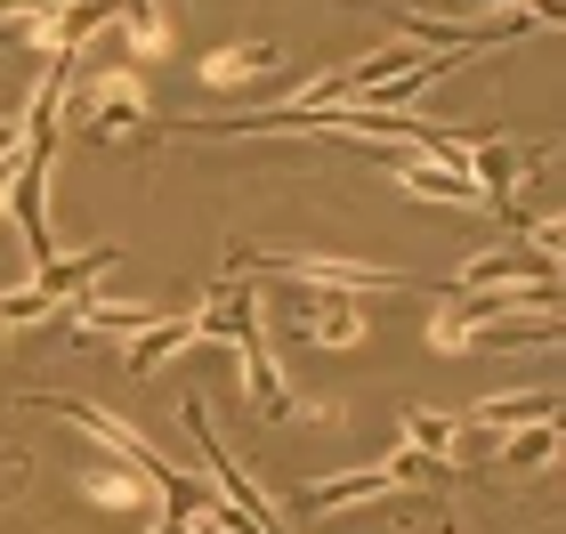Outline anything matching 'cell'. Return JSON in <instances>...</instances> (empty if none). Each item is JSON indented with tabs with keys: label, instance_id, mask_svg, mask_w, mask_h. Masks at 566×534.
Here are the masks:
<instances>
[{
	"label": "cell",
	"instance_id": "obj_1",
	"mask_svg": "<svg viewBox=\"0 0 566 534\" xmlns=\"http://www.w3.org/2000/svg\"><path fill=\"white\" fill-rule=\"evenodd\" d=\"M24 405H33V413H57V421H73V429H82L90 446H106V453H114L122 470L154 478V486H163V511H178V519H202V511H211V494L195 486V470L163 462V453H154V446L138 438V429H130V421L97 413V405H82V397H49V389H41V397H24Z\"/></svg>",
	"mask_w": 566,
	"mask_h": 534
},
{
	"label": "cell",
	"instance_id": "obj_2",
	"mask_svg": "<svg viewBox=\"0 0 566 534\" xmlns=\"http://www.w3.org/2000/svg\"><path fill=\"white\" fill-rule=\"evenodd\" d=\"M397 486H453V462L397 446L389 462H365V470H340V478H307V486L292 494V519L316 526V519H340V511H356V502H380Z\"/></svg>",
	"mask_w": 566,
	"mask_h": 534
},
{
	"label": "cell",
	"instance_id": "obj_3",
	"mask_svg": "<svg viewBox=\"0 0 566 534\" xmlns=\"http://www.w3.org/2000/svg\"><path fill=\"white\" fill-rule=\"evenodd\" d=\"M114 260H122V243H90L82 260H49V268H33L17 292H0V333H41V324L57 316L73 292H90L97 268H114Z\"/></svg>",
	"mask_w": 566,
	"mask_h": 534
},
{
	"label": "cell",
	"instance_id": "obj_4",
	"mask_svg": "<svg viewBox=\"0 0 566 534\" xmlns=\"http://www.w3.org/2000/svg\"><path fill=\"white\" fill-rule=\"evenodd\" d=\"M235 275H283V284H324V292H421L405 268H365V260H316V251H227Z\"/></svg>",
	"mask_w": 566,
	"mask_h": 534
},
{
	"label": "cell",
	"instance_id": "obj_5",
	"mask_svg": "<svg viewBox=\"0 0 566 534\" xmlns=\"http://www.w3.org/2000/svg\"><path fill=\"white\" fill-rule=\"evenodd\" d=\"M178 421L195 429V446H202V462H211V486H219V502L235 511V534H292L275 519V502L260 494V478H251L235 453L219 446V429H211V413H202V397H178Z\"/></svg>",
	"mask_w": 566,
	"mask_h": 534
},
{
	"label": "cell",
	"instance_id": "obj_6",
	"mask_svg": "<svg viewBox=\"0 0 566 534\" xmlns=\"http://www.w3.org/2000/svg\"><path fill=\"white\" fill-rule=\"evenodd\" d=\"M73 130L97 138V146L154 130V90H146V73H138V65H97L90 90H82V114H73Z\"/></svg>",
	"mask_w": 566,
	"mask_h": 534
},
{
	"label": "cell",
	"instance_id": "obj_7",
	"mask_svg": "<svg viewBox=\"0 0 566 534\" xmlns=\"http://www.w3.org/2000/svg\"><path fill=\"white\" fill-rule=\"evenodd\" d=\"M543 163H551V146H543V138H502V130H478L470 146H461V170L478 178L485 211H510V195H518V178H534Z\"/></svg>",
	"mask_w": 566,
	"mask_h": 534
},
{
	"label": "cell",
	"instance_id": "obj_8",
	"mask_svg": "<svg viewBox=\"0 0 566 534\" xmlns=\"http://www.w3.org/2000/svg\"><path fill=\"white\" fill-rule=\"evenodd\" d=\"M292 333L316 341V348H356V341H365V292L292 284Z\"/></svg>",
	"mask_w": 566,
	"mask_h": 534
},
{
	"label": "cell",
	"instance_id": "obj_9",
	"mask_svg": "<svg viewBox=\"0 0 566 534\" xmlns=\"http://www.w3.org/2000/svg\"><path fill=\"white\" fill-rule=\"evenodd\" d=\"M82 502H97L114 519H163V486L138 470H82Z\"/></svg>",
	"mask_w": 566,
	"mask_h": 534
},
{
	"label": "cell",
	"instance_id": "obj_10",
	"mask_svg": "<svg viewBox=\"0 0 566 534\" xmlns=\"http://www.w3.org/2000/svg\"><path fill=\"white\" fill-rule=\"evenodd\" d=\"M275 65H283L275 41H227V49H211V57L195 65V82L202 90H243V82H260V73H275Z\"/></svg>",
	"mask_w": 566,
	"mask_h": 534
},
{
	"label": "cell",
	"instance_id": "obj_11",
	"mask_svg": "<svg viewBox=\"0 0 566 534\" xmlns=\"http://www.w3.org/2000/svg\"><path fill=\"white\" fill-rule=\"evenodd\" d=\"M122 65H154V57H170V24H163V9H154V0H122Z\"/></svg>",
	"mask_w": 566,
	"mask_h": 534
},
{
	"label": "cell",
	"instance_id": "obj_12",
	"mask_svg": "<svg viewBox=\"0 0 566 534\" xmlns=\"http://www.w3.org/2000/svg\"><path fill=\"white\" fill-rule=\"evenodd\" d=\"M494 462H502V478H543V470L558 462V421H534L526 438L510 429V438L494 446Z\"/></svg>",
	"mask_w": 566,
	"mask_h": 534
},
{
	"label": "cell",
	"instance_id": "obj_13",
	"mask_svg": "<svg viewBox=\"0 0 566 534\" xmlns=\"http://www.w3.org/2000/svg\"><path fill=\"white\" fill-rule=\"evenodd\" d=\"M543 260H518V243H502V251H478V260H461L446 275V292H478V284H510V275H534Z\"/></svg>",
	"mask_w": 566,
	"mask_h": 534
},
{
	"label": "cell",
	"instance_id": "obj_14",
	"mask_svg": "<svg viewBox=\"0 0 566 534\" xmlns=\"http://www.w3.org/2000/svg\"><path fill=\"white\" fill-rule=\"evenodd\" d=\"M453 438H461V421H453V413L405 405V446H413V453H437V462H453Z\"/></svg>",
	"mask_w": 566,
	"mask_h": 534
},
{
	"label": "cell",
	"instance_id": "obj_15",
	"mask_svg": "<svg viewBox=\"0 0 566 534\" xmlns=\"http://www.w3.org/2000/svg\"><path fill=\"white\" fill-rule=\"evenodd\" d=\"M17 146H24V114H0V187H9V170H17Z\"/></svg>",
	"mask_w": 566,
	"mask_h": 534
},
{
	"label": "cell",
	"instance_id": "obj_16",
	"mask_svg": "<svg viewBox=\"0 0 566 534\" xmlns=\"http://www.w3.org/2000/svg\"><path fill=\"white\" fill-rule=\"evenodd\" d=\"M211 511H219V502H211ZM211 511H202V519H195V526H187V534H227V526H219V519H211Z\"/></svg>",
	"mask_w": 566,
	"mask_h": 534
},
{
	"label": "cell",
	"instance_id": "obj_17",
	"mask_svg": "<svg viewBox=\"0 0 566 534\" xmlns=\"http://www.w3.org/2000/svg\"><path fill=\"white\" fill-rule=\"evenodd\" d=\"M0 462H17V453H0Z\"/></svg>",
	"mask_w": 566,
	"mask_h": 534
}]
</instances>
